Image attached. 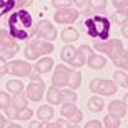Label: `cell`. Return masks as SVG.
<instances>
[{"mask_svg": "<svg viewBox=\"0 0 128 128\" xmlns=\"http://www.w3.org/2000/svg\"><path fill=\"white\" fill-rule=\"evenodd\" d=\"M8 28L10 37L17 38V40H27L35 32L33 17L25 10H18V12L12 14V17L8 18Z\"/></svg>", "mask_w": 128, "mask_h": 128, "instance_id": "1", "label": "cell"}, {"mask_svg": "<svg viewBox=\"0 0 128 128\" xmlns=\"http://www.w3.org/2000/svg\"><path fill=\"white\" fill-rule=\"evenodd\" d=\"M85 28L88 32L90 37L100 38V40H106L110 33V20L106 17H102V15H93V17H88L85 20Z\"/></svg>", "mask_w": 128, "mask_h": 128, "instance_id": "2", "label": "cell"}, {"mask_svg": "<svg viewBox=\"0 0 128 128\" xmlns=\"http://www.w3.org/2000/svg\"><path fill=\"white\" fill-rule=\"evenodd\" d=\"M95 48L98 50V52L106 53L112 60L126 55V48H125L123 45H122V42H120V40H116V38L108 40V42H98V43H95Z\"/></svg>", "mask_w": 128, "mask_h": 128, "instance_id": "3", "label": "cell"}, {"mask_svg": "<svg viewBox=\"0 0 128 128\" xmlns=\"http://www.w3.org/2000/svg\"><path fill=\"white\" fill-rule=\"evenodd\" d=\"M53 50V45L50 42H32L25 48V57L28 60H35L40 55H47Z\"/></svg>", "mask_w": 128, "mask_h": 128, "instance_id": "4", "label": "cell"}, {"mask_svg": "<svg viewBox=\"0 0 128 128\" xmlns=\"http://www.w3.org/2000/svg\"><path fill=\"white\" fill-rule=\"evenodd\" d=\"M90 90L98 93V95H113L116 92V85L113 82L103 80V78H95L90 82Z\"/></svg>", "mask_w": 128, "mask_h": 128, "instance_id": "5", "label": "cell"}, {"mask_svg": "<svg viewBox=\"0 0 128 128\" xmlns=\"http://www.w3.org/2000/svg\"><path fill=\"white\" fill-rule=\"evenodd\" d=\"M70 73H72V68H68V66H65V65H57L55 66V73H53V76H52L53 86L62 88V86L68 85Z\"/></svg>", "mask_w": 128, "mask_h": 128, "instance_id": "6", "label": "cell"}, {"mask_svg": "<svg viewBox=\"0 0 128 128\" xmlns=\"http://www.w3.org/2000/svg\"><path fill=\"white\" fill-rule=\"evenodd\" d=\"M30 72H32L30 63L24 62V60H15V62L7 63V73H12L15 76H27L30 75Z\"/></svg>", "mask_w": 128, "mask_h": 128, "instance_id": "7", "label": "cell"}, {"mask_svg": "<svg viewBox=\"0 0 128 128\" xmlns=\"http://www.w3.org/2000/svg\"><path fill=\"white\" fill-rule=\"evenodd\" d=\"M33 33H35L38 38H43V40H55V38H57V30L53 28V25L50 24V22H47V20L40 22Z\"/></svg>", "mask_w": 128, "mask_h": 128, "instance_id": "8", "label": "cell"}, {"mask_svg": "<svg viewBox=\"0 0 128 128\" xmlns=\"http://www.w3.org/2000/svg\"><path fill=\"white\" fill-rule=\"evenodd\" d=\"M55 22L57 24H72L75 22L76 17H78V12L70 7H65V8H58V12H55Z\"/></svg>", "mask_w": 128, "mask_h": 128, "instance_id": "9", "label": "cell"}, {"mask_svg": "<svg viewBox=\"0 0 128 128\" xmlns=\"http://www.w3.org/2000/svg\"><path fill=\"white\" fill-rule=\"evenodd\" d=\"M43 92H45V83L43 82H33L27 86V95L32 102H38V100H42V95Z\"/></svg>", "mask_w": 128, "mask_h": 128, "instance_id": "10", "label": "cell"}, {"mask_svg": "<svg viewBox=\"0 0 128 128\" xmlns=\"http://www.w3.org/2000/svg\"><path fill=\"white\" fill-rule=\"evenodd\" d=\"M108 112L118 115V116H125L126 115V102H122V100H115L108 105Z\"/></svg>", "mask_w": 128, "mask_h": 128, "instance_id": "11", "label": "cell"}, {"mask_svg": "<svg viewBox=\"0 0 128 128\" xmlns=\"http://www.w3.org/2000/svg\"><path fill=\"white\" fill-rule=\"evenodd\" d=\"M17 52H18V43L15 42H10L4 47H0V57L4 58H12L14 55H17Z\"/></svg>", "mask_w": 128, "mask_h": 128, "instance_id": "12", "label": "cell"}, {"mask_svg": "<svg viewBox=\"0 0 128 128\" xmlns=\"http://www.w3.org/2000/svg\"><path fill=\"white\" fill-rule=\"evenodd\" d=\"M88 65H90V68H95V70H100V68H103L105 63H106V60H105L102 55H88Z\"/></svg>", "mask_w": 128, "mask_h": 128, "instance_id": "13", "label": "cell"}, {"mask_svg": "<svg viewBox=\"0 0 128 128\" xmlns=\"http://www.w3.org/2000/svg\"><path fill=\"white\" fill-rule=\"evenodd\" d=\"M37 116L42 120V122H47V120H50L53 116V108L50 105H42V106L37 110Z\"/></svg>", "mask_w": 128, "mask_h": 128, "instance_id": "14", "label": "cell"}, {"mask_svg": "<svg viewBox=\"0 0 128 128\" xmlns=\"http://www.w3.org/2000/svg\"><path fill=\"white\" fill-rule=\"evenodd\" d=\"M52 66H53V60H52V58H42V60H38V62H37L35 70H37L38 73H47Z\"/></svg>", "mask_w": 128, "mask_h": 128, "instance_id": "15", "label": "cell"}, {"mask_svg": "<svg viewBox=\"0 0 128 128\" xmlns=\"http://www.w3.org/2000/svg\"><path fill=\"white\" fill-rule=\"evenodd\" d=\"M103 122H105L103 125L106 128H118L120 126V116H118V115H115V113H112V112L103 118Z\"/></svg>", "mask_w": 128, "mask_h": 128, "instance_id": "16", "label": "cell"}, {"mask_svg": "<svg viewBox=\"0 0 128 128\" xmlns=\"http://www.w3.org/2000/svg\"><path fill=\"white\" fill-rule=\"evenodd\" d=\"M10 105L15 106V108H18V110L25 108V106H27V96L22 95V92H20V93H15L14 100H10Z\"/></svg>", "mask_w": 128, "mask_h": 128, "instance_id": "17", "label": "cell"}, {"mask_svg": "<svg viewBox=\"0 0 128 128\" xmlns=\"http://www.w3.org/2000/svg\"><path fill=\"white\" fill-rule=\"evenodd\" d=\"M103 106H105L103 98H100V96H93V98L88 100V108H90L92 112H102Z\"/></svg>", "mask_w": 128, "mask_h": 128, "instance_id": "18", "label": "cell"}, {"mask_svg": "<svg viewBox=\"0 0 128 128\" xmlns=\"http://www.w3.org/2000/svg\"><path fill=\"white\" fill-rule=\"evenodd\" d=\"M47 98H48V102L50 103H60L62 102V96H60V90H58L57 86H52V88H48V92H47Z\"/></svg>", "mask_w": 128, "mask_h": 128, "instance_id": "19", "label": "cell"}, {"mask_svg": "<svg viewBox=\"0 0 128 128\" xmlns=\"http://www.w3.org/2000/svg\"><path fill=\"white\" fill-rule=\"evenodd\" d=\"M15 7V0H0V18L5 14L12 12V8Z\"/></svg>", "mask_w": 128, "mask_h": 128, "instance_id": "20", "label": "cell"}, {"mask_svg": "<svg viewBox=\"0 0 128 128\" xmlns=\"http://www.w3.org/2000/svg\"><path fill=\"white\" fill-rule=\"evenodd\" d=\"M68 63H70L72 66H76V68H80V66H83V63H85V55H83L80 50H76L75 55L72 57V60H70Z\"/></svg>", "mask_w": 128, "mask_h": 128, "instance_id": "21", "label": "cell"}, {"mask_svg": "<svg viewBox=\"0 0 128 128\" xmlns=\"http://www.w3.org/2000/svg\"><path fill=\"white\" fill-rule=\"evenodd\" d=\"M80 82H82V73L72 70L70 78H68V86H70V88H78V86H80Z\"/></svg>", "mask_w": 128, "mask_h": 128, "instance_id": "22", "label": "cell"}, {"mask_svg": "<svg viewBox=\"0 0 128 128\" xmlns=\"http://www.w3.org/2000/svg\"><path fill=\"white\" fill-rule=\"evenodd\" d=\"M7 90L12 92V93H20L24 90V83L20 80H10V82H7Z\"/></svg>", "mask_w": 128, "mask_h": 128, "instance_id": "23", "label": "cell"}, {"mask_svg": "<svg viewBox=\"0 0 128 128\" xmlns=\"http://www.w3.org/2000/svg\"><path fill=\"white\" fill-rule=\"evenodd\" d=\"M62 38H63V42H75L78 38V32L75 28H65L62 33Z\"/></svg>", "mask_w": 128, "mask_h": 128, "instance_id": "24", "label": "cell"}, {"mask_svg": "<svg viewBox=\"0 0 128 128\" xmlns=\"http://www.w3.org/2000/svg\"><path fill=\"white\" fill-rule=\"evenodd\" d=\"M113 78H115V82H116L118 85H122L123 88H126V86H128V76H126V72H115Z\"/></svg>", "mask_w": 128, "mask_h": 128, "instance_id": "25", "label": "cell"}, {"mask_svg": "<svg viewBox=\"0 0 128 128\" xmlns=\"http://www.w3.org/2000/svg\"><path fill=\"white\" fill-rule=\"evenodd\" d=\"M75 52H76V48L75 47H72V45H66V47H63V50H62V60H65V62H70L72 60V57L75 55Z\"/></svg>", "mask_w": 128, "mask_h": 128, "instance_id": "26", "label": "cell"}, {"mask_svg": "<svg viewBox=\"0 0 128 128\" xmlns=\"http://www.w3.org/2000/svg\"><path fill=\"white\" fill-rule=\"evenodd\" d=\"M60 96H62V102L63 103H68V102H75L76 100V93L72 90H63L60 92Z\"/></svg>", "mask_w": 128, "mask_h": 128, "instance_id": "27", "label": "cell"}, {"mask_svg": "<svg viewBox=\"0 0 128 128\" xmlns=\"http://www.w3.org/2000/svg\"><path fill=\"white\" fill-rule=\"evenodd\" d=\"M75 110H76V106L73 105V102H68V103H63V106H62V110H60V112H62L63 116H70Z\"/></svg>", "mask_w": 128, "mask_h": 128, "instance_id": "28", "label": "cell"}, {"mask_svg": "<svg viewBox=\"0 0 128 128\" xmlns=\"http://www.w3.org/2000/svg\"><path fill=\"white\" fill-rule=\"evenodd\" d=\"M32 115H33V112L30 108H27V106H25V108H20L18 110L17 118H18V120H30V118H32Z\"/></svg>", "mask_w": 128, "mask_h": 128, "instance_id": "29", "label": "cell"}, {"mask_svg": "<svg viewBox=\"0 0 128 128\" xmlns=\"http://www.w3.org/2000/svg\"><path fill=\"white\" fill-rule=\"evenodd\" d=\"M43 126H52V128H68L72 126L70 122H66V120H57L55 123H48V125H43Z\"/></svg>", "mask_w": 128, "mask_h": 128, "instance_id": "30", "label": "cell"}, {"mask_svg": "<svg viewBox=\"0 0 128 128\" xmlns=\"http://www.w3.org/2000/svg\"><path fill=\"white\" fill-rule=\"evenodd\" d=\"M7 106H10V95L0 92V108H7Z\"/></svg>", "mask_w": 128, "mask_h": 128, "instance_id": "31", "label": "cell"}, {"mask_svg": "<svg viewBox=\"0 0 128 128\" xmlns=\"http://www.w3.org/2000/svg\"><path fill=\"white\" fill-rule=\"evenodd\" d=\"M126 18H128V14H126V8H123V10H118L116 14H115V20L118 22V24H122V22H126Z\"/></svg>", "mask_w": 128, "mask_h": 128, "instance_id": "32", "label": "cell"}, {"mask_svg": "<svg viewBox=\"0 0 128 128\" xmlns=\"http://www.w3.org/2000/svg\"><path fill=\"white\" fill-rule=\"evenodd\" d=\"M10 42H14L12 37H10L5 30H0V47H4V45H7V43H10Z\"/></svg>", "mask_w": 128, "mask_h": 128, "instance_id": "33", "label": "cell"}, {"mask_svg": "<svg viewBox=\"0 0 128 128\" xmlns=\"http://www.w3.org/2000/svg\"><path fill=\"white\" fill-rule=\"evenodd\" d=\"M88 4L95 10H105V7H106V2H105V0H90Z\"/></svg>", "mask_w": 128, "mask_h": 128, "instance_id": "34", "label": "cell"}, {"mask_svg": "<svg viewBox=\"0 0 128 128\" xmlns=\"http://www.w3.org/2000/svg\"><path fill=\"white\" fill-rule=\"evenodd\" d=\"M82 118H83V115H82V112L78 108L73 112V113L68 116V122H73V123H76V122H82Z\"/></svg>", "mask_w": 128, "mask_h": 128, "instance_id": "35", "label": "cell"}, {"mask_svg": "<svg viewBox=\"0 0 128 128\" xmlns=\"http://www.w3.org/2000/svg\"><path fill=\"white\" fill-rule=\"evenodd\" d=\"M53 7H57V8H65V7H70V0H52Z\"/></svg>", "mask_w": 128, "mask_h": 128, "instance_id": "36", "label": "cell"}, {"mask_svg": "<svg viewBox=\"0 0 128 128\" xmlns=\"http://www.w3.org/2000/svg\"><path fill=\"white\" fill-rule=\"evenodd\" d=\"M113 63L116 66H120V68H126V55H123V57H120V58H115Z\"/></svg>", "mask_w": 128, "mask_h": 128, "instance_id": "37", "label": "cell"}, {"mask_svg": "<svg viewBox=\"0 0 128 128\" xmlns=\"http://www.w3.org/2000/svg\"><path fill=\"white\" fill-rule=\"evenodd\" d=\"M7 116H8V118H17V113H18V108H15V106H12V105H10V106H7Z\"/></svg>", "mask_w": 128, "mask_h": 128, "instance_id": "38", "label": "cell"}, {"mask_svg": "<svg viewBox=\"0 0 128 128\" xmlns=\"http://www.w3.org/2000/svg\"><path fill=\"white\" fill-rule=\"evenodd\" d=\"M73 4L78 7L80 10H88V0H73Z\"/></svg>", "mask_w": 128, "mask_h": 128, "instance_id": "39", "label": "cell"}, {"mask_svg": "<svg viewBox=\"0 0 128 128\" xmlns=\"http://www.w3.org/2000/svg\"><path fill=\"white\" fill-rule=\"evenodd\" d=\"M126 4H128V0H113V5H115L118 10L126 8Z\"/></svg>", "mask_w": 128, "mask_h": 128, "instance_id": "40", "label": "cell"}, {"mask_svg": "<svg viewBox=\"0 0 128 128\" xmlns=\"http://www.w3.org/2000/svg\"><path fill=\"white\" fill-rule=\"evenodd\" d=\"M28 5H32V0H15V7H18V8H24Z\"/></svg>", "mask_w": 128, "mask_h": 128, "instance_id": "41", "label": "cell"}, {"mask_svg": "<svg viewBox=\"0 0 128 128\" xmlns=\"http://www.w3.org/2000/svg\"><path fill=\"white\" fill-rule=\"evenodd\" d=\"M85 126L86 128H100V126H102V123H100V122H96V120H93V122H88Z\"/></svg>", "mask_w": 128, "mask_h": 128, "instance_id": "42", "label": "cell"}, {"mask_svg": "<svg viewBox=\"0 0 128 128\" xmlns=\"http://www.w3.org/2000/svg\"><path fill=\"white\" fill-rule=\"evenodd\" d=\"M78 50H80L83 55H92V48H90V47H86V45H82Z\"/></svg>", "mask_w": 128, "mask_h": 128, "instance_id": "43", "label": "cell"}, {"mask_svg": "<svg viewBox=\"0 0 128 128\" xmlns=\"http://www.w3.org/2000/svg\"><path fill=\"white\" fill-rule=\"evenodd\" d=\"M0 70H2V72H7V63H5L4 57H0Z\"/></svg>", "mask_w": 128, "mask_h": 128, "instance_id": "44", "label": "cell"}, {"mask_svg": "<svg viewBox=\"0 0 128 128\" xmlns=\"http://www.w3.org/2000/svg\"><path fill=\"white\" fill-rule=\"evenodd\" d=\"M4 126H7V118L0 113V128H4Z\"/></svg>", "mask_w": 128, "mask_h": 128, "instance_id": "45", "label": "cell"}, {"mask_svg": "<svg viewBox=\"0 0 128 128\" xmlns=\"http://www.w3.org/2000/svg\"><path fill=\"white\" fill-rule=\"evenodd\" d=\"M128 27H126V24H123V28H122V32H123V35H125V37H126V35H128Z\"/></svg>", "mask_w": 128, "mask_h": 128, "instance_id": "46", "label": "cell"}, {"mask_svg": "<svg viewBox=\"0 0 128 128\" xmlns=\"http://www.w3.org/2000/svg\"><path fill=\"white\" fill-rule=\"evenodd\" d=\"M28 126H32V128H37V126H43L42 123H35V122H33V123H28Z\"/></svg>", "mask_w": 128, "mask_h": 128, "instance_id": "47", "label": "cell"}, {"mask_svg": "<svg viewBox=\"0 0 128 128\" xmlns=\"http://www.w3.org/2000/svg\"><path fill=\"white\" fill-rule=\"evenodd\" d=\"M4 73H5V72H2V70H0V76H2V75H4Z\"/></svg>", "mask_w": 128, "mask_h": 128, "instance_id": "48", "label": "cell"}]
</instances>
